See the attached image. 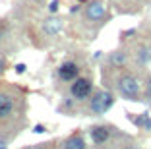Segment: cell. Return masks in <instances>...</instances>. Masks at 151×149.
<instances>
[{"label":"cell","instance_id":"1","mask_svg":"<svg viewBox=\"0 0 151 149\" xmlns=\"http://www.w3.org/2000/svg\"><path fill=\"white\" fill-rule=\"evenodd\" d=\"M25 112V97L16 87H0V140L6 141V130H12V136L19 134Z\"/></svg>","mask_w":151,"mask_h":149},{"label":"cell","instance_id":"2","mask_svg":"<svg viewBox=\"0 0 151 149\" xmlns=\"http://www.w3.org/2000/svg\"><path fill=\"white\" fill-rule=\"evenodd\" d=\"M114 89L126 101H143V81L132 70H120L114 78Z\"/></svg>","mask_w":151,"mask_h":149},{"label":"cell","instance_id":"3","mask_svg":"<svg viewBox=\"0 0 151 149\" xmlns=\"http://www.w3.org/2000/svg\"><path fill=\"white\" fill-rule=\"evenodd\" d=\"M89 137H91V143L97 149H107V145H114L118 149L122 145L118 143L120 132L112 124H93L89 128Z\"/></svg>","mask_w":151,"mask_h":149},{"label":"cell","instance_id":"4","mask_svg":"<svg viewBox=\"0 0 151 149\" xmlns=\"http://www.w3.org/2000/svg\"><path fill=\"white\" fill-rule=\"evenodd\" d=\"M87 101V112L91 116H103L114 105V93L111 89H95Z\"/></svg>","mask_w":151,"mask_h":149},{"label":"cell","instance_id":"5","mask_svg":"<svg viewBox=\"0 0 151 149\" xmlns=\"http://www.w3.org/2000/svg\"><path fill=\"white\" fill-rule=\"evenodd\" d=\"M93 91H95V87H93V79H91V78H85V76L76 78L74 81L70 83V97L74 99L76 103H83V101H87Z\"/></svg>","mask_w":151,"mask_h":149},{"label":"cell","instance_id":"6","mask_svg":"<svg viewBox=\"0 0 151 149\" xmlns=\"http://www.w3.org/2000/svg\"><path fill=\"white\" fill-rule=\"evenodd\" d=\"M83 16L87 22H93V23H103L107 19L109 12H107V6L103 4L101 0H91L87 2L83 8Z\"/></svg>","mask_w":151,"mask_h":149},{"label":"cell","instance_id":"7","mask_svg":"<svg viewBox=\"0 0 151 149\" xmlns=\"http://www.w3.org/2000/svg\"><path fill=\"white\" fill-rule=\"evenodd\" d=\"M130 50L128 48H116V50H112V53H109L107 56V68L109 70H124L126 66L130 64Z\"/></svg>","mask_w":151,"mask_h":149},{"label":"cell","instance_id":"8","mask_svg":"<svg viewBox=\"0 0 151 149\" xmlns=\"http://www.w3.org/2000/svg\"><path fill=\"white\" fill-rule=\"evenodd\" d=\"M80 72H81V68L76 60H64L62 64L56 68L58 79L64 81V83H72L76 78H80Z\"/></svg>","mask_w":151,"mask_h":149},{"label":"cell","instance_id":"9","mask_svg":"<svg viewBox=\"0 0 151 149\" xmlns=\"http://www.w3.org/2000/svg\"><path fill=\"white\" fill-rule=\"evenodd\" d=\"M41 31L47 37H58L64 31V19L56 14H50L49 18H45L41 22Z\"/></svg>","mask_w":151,"mask_h":149},{"label":"cell","instance_id":"10","mask_svg":"<svg viewBox=\"0 0 151 149\" xmlns=\"http://www.w3.org/2000/svg\"><path fill=\"white\" fill-rule=\"evenodd\" d=\"M58 149H87V143H85L81 132H72L68 137L58 141Z\"/></svg>","mask_w":151,"mask_h":149},{"label":"cell","instance_id":"11","mask_svg":"<svg viewBox=\"0 0 151 149\" xmlns=\"http://www.w3.org/2000/svg\"><path fill=\"white\" fill-rule=\"evenodd\" d=\"M134 60H136V66L138 68H145V66L151 64V45L143 43L136 48V54H134Z\"/></svg>","mask_w":151,"mask_h":149},{"label":"cell","instance_id":"12","mask_svg":"<svg viewBox=\"0 0 151 149\" xmlns=\"http://www.w3.org/2000/svg\"><path fill=\"white\" fill-rule=\"evenodd\" d=\"M130 122L138 130H145V132H151V116L149 112H142V114H130Z\"/></svg>","mask_w":151,"mask_h":149},{"label":"cell","instance_id":"13","mask_svg":"<svg viewBox=\"0 0 151 149\" xmlns=\"http://www.w3.org/2000/svg\"><path fill=\"white\" fill-rule=\"evenodd\" d=\"M143 99L151 105V74L147 76L145 81H143Z\"/></svg>","mask_w":151,"mask_h":149},{"label":"cell","instance_id":"14","mask_svg":"<svg viewBox=\"0 0 151 149\" xmlns=\"http://www.w3.org/2000/svg\"><path fill=\"white\" fill-rule=\"evenodd\" d=\"M72 109H76V101L72 97H66L62 101V105H60V110H72Z\"/></svg>","mask_w":151,"mask_h":149},{"label":"cell","instance_id":"15","mask_svg":"<svg viewBox=\"0 0 151 149\" xmlns=\"http://www.w3.org/2000/svg\"><path fill=\"white\" fill-rule=\"evenodd\" d=\"M6 35H8V23H6V19H0V45L6 39Z\"/></svg>","mask_w":151,"mask_h":149},{"label":"cell","instance_id":"16","mask_svg":"<svg viewBox=\"0 0 151 149\" xmlns=\"http://www.w3.org/2000/svg\"><path fill=\"white\" fill-rule=\"evenodd\" d=\"M58 10H60V0H52L49 4V14H58Z\"/></svg>","mask_w":151,"mask_h":149},{"label":"cell","instance_id":"17","mask_svg":"<svg viewBox=\"0 0 151 149\" xmlns=\"http://www.w3.org/2000/svg\"><path fill=\"white\" fill-rule=\"evenodd\" d=\"M132 35H138V29H126L120 33V39H130Z\"/></svg>","mask_w":151,"mask_h":149},{"label":"cell","instance_id":"18","mask_svg":"<svg viewBox=\"0 0 151 149\" xmlns=\"http://www.w3.org/2000/svg\"><path fill=\"white\" fill-rule=\"evenodd\" d=\"M118 149H139V145H138V143H134L132 140H128V143H122Z\"/></svg>","mask_w":151,"mask_h":149},{"label":"cell","instance_id":"19","mask_svg":"<svg viewBox=\"0 0 151 149\" xmlns=\"http://www.w3.org/2000/svg\"><path fill=\"white\" fill-rule=\"evenodd\" d=\"M14 70H16V74H25L27 66L23 64V62H19V64H16V66H14Z\"/></svg>","mask_w":151,"mask_h":149},{"label":"cell","instance_id":"20","mask_svg":"<svg viewBox=\"0 0 151 149\" xmlns=\"http://www.w3.org/2000/svg\"><path fill=\"white\" fill-rule=\"evenodd\" d=\"M6 70H8V62H6V58H4V56H0V76L4 74Z\"/></svg>","mask_w":151,"mask_h":149},{"label":"cell","instance_id":"21","mask_svg":"<svg viewBox=\"0 0 151 149\" xmlns=\"http://www.w3.org/2000/svg\"><path fill=\"white\" fill-rule=\"evenodd\" d=\"M31 149H52V143H37L31 145Z\"/></svg>","mask_w":151,"mask_h":149},{"label":"cell","instance_id":"22","mask_svg":"<svg viewBox=\"0 0 151 149\" xmlns=\"http://www.w3.org/2000/svg\"><path fill=\"white\" fill-rule=\"evenodd\" d=\"M33 132H35V134H43V132H47V128H45L43 124H37V126L33 128Z\"/></svg>","mask_w":151,"mask_h":149},{"label":"cell","instance_id":"23","mask_svg":"<svg viewBox=\"0 0 151 149\" xmlns=\"http://www.w3.org/2000/svg\"><path fill=\"white\" fill-rule=\"evenodd\" d=\"M78 12H81V4H74L70 8V14H78Z\"/></svg>","mask_w":151,"mask_h":149},{"label":"cell","instance_id":"24","mask_svg":"<svg viewBox=\"0 0 151 149\" xmlns=\"http://www.w3.org/2000/svg\"><path fill=\"white\" fill-rule=\"evenodd\" d=\"M0 149H8V145H6L4 140H0Z\"/></svg>","mask_w":151,"mask_h":149},{"label":"cell","instance_id":"25","mask_svg":"<svg viewBox=\"0 0 151 149\" xmlns=\"http://www.w3.org/2000/svg\"><path fill=\"white\" fill-rule=\"evenodd\" d=\"M31 2H35V4H41V6L47 4V0H31Z\"/></svg>","mask_w":151,"mask_h":149},{"label":"cell","instance_id":"26","mask_svg":"<svg viewBox=\"0 0 151 149\" xmlns=\"http://www.w3.org/2000/svg\"><path fill=\"white\" fill-rule=\"evenodd\" d=\"M22 149H31V147H29V145H27V147H22Z\"/></svg>","mask_w":151,"mask_h":149}]
</instances>
